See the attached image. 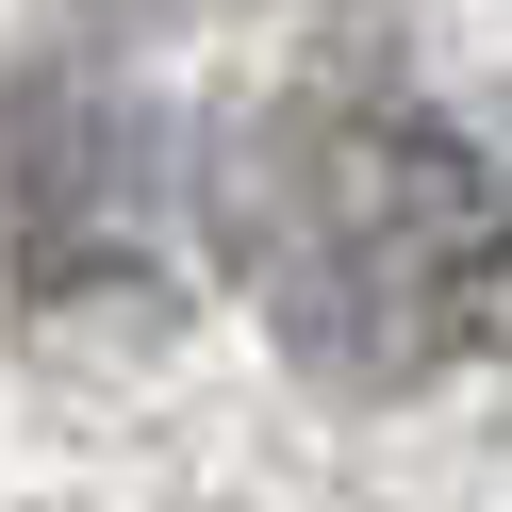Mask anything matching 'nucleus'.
<instances>
[{"label": "nucleus", "instance_id": "nucleus-1", "mask_svg": "<svg viewBox=\"0 0 512 512\" xmlns=\"http://www.w3.org/2000/svg\"><path fill=\"white\" fill-rule=\"evenodd\" d=\"M215 232L314 380H430L512 298V182L380 83H314L248 116L215 166Z\"/></svg>", "mask_w": 512, "mask_h": 512}]
</instances>
